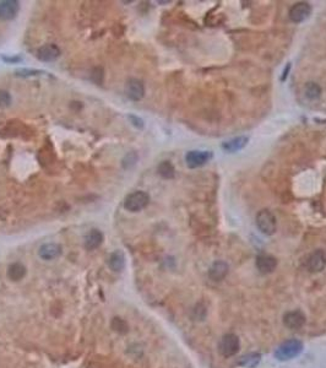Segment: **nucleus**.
<instances>
[{
    "mask_svg": "<svg viewBox=\"0 0 326 368\" xmlns=\"http://www.w3.org/2000/svg\"><path fill=\"white\" fill-rule=\"evenodd\" d=\"M302 351H303V344H302V341L292 339V340L285 341L284 344H281L277 348V350L275 351V357L280 361L292 360V358L297 357Z\"/></svg>",
    "mask_w": 326,
    "mask_h": 368,
    "instance_id": "nucleus-1",
    "label": "nucleus"
},
{
    "mask_svg": "<svg viewBox=\"0 0 326 368\" xmlns=\"http://www.w3.org/2000/svg\"><path fill=\"white\" fill-rule=\"evenodd\" d=\"M148 203H150V195L143 190H136V192L126 195V198L124 199V207L126 211L138 212L145 209Z\"/></svg>",
    "mask_w": 326,
    "mask_h": 368,
    "instance_id": "nucleus-2",
    "label": "nucleus"
},
{
    "mask_svg": "<svg viewBox=\"0 0 326 368\" xmlns=\"http://www.w3.org/2000/svg\"><path fill=\"white\" fill-rule=\"evenodd\" d=\"M256 226L260 229V232H263L264 235L271 236L276 232L277 228V221L276 217L270 210L264 209L261 211L258 212L256 215Z\"/></svg>",
    "mask_w": 326,
    "mask_h": 368,
    "instance_id": "nucleus-3",
    "label": "nucleus"
},
{
    "mask_svg": "<svg viewBox=\"0 0 326 368\" xmlns=\"http://www.w3.org/2000/svg\"><path fill=\"white\" fill-rule=\"evenodd\" d=\"M241 348L238 336L234 334H226L222 336L221 341L219 344V351L224 357H232L236 355Z\"/></svg>",
    "mask_w": 326,
    "mask_h": 368,
    "instance_id": "nucleus-4",
    "label": "nucleus"
},
{
    "mask_svg": "<svg viewBox=\"0 0 326 368\" xmlns=\"http://www.w3.org/2000/svg\"><path fill=\"white\" fill-rule=\"evenodd\" d=\"M61 51L58 45L54 44V43H48V44L42 45L37 49V54L36 57L38 58V61H45V63H49V61H54L59 58Z\"/></svg>",
    "mask_w": 326,
    "mask_h": 368,
    "instance_id": "nucleus-5",
    "label": "nucleus"
},
{
    "mask_svg": "<svg viewBox=\"0 0 326 368\" xmlns=\"http://www.w3.org/2000/svg\"><path fill=\"white\" fill-rule=\"evenodd\" d=\"M211 157H212L211 151H189L185 155L186 166L189 168H198L210 161Z\"/></svg>",
    "mask_w": 326,
    "mask_h": 368,
    "instance_id": "nucleus-6",
    "label": "nucleus"
},
{
    "mask_svg": "<svg viewBox=\"0 0 326 368\" xmlns=\"http://www.w3.org/2000/svg\"><path fill=\"white\" fill-rule=\"evenodd\" d=\"M19 11H20V3L16 0H1L0 1V20H13L16 18Z\"/></svg>",
    "mask_w": 326,
    "mask_h": 368,
    "instance_id": "nucleus-7",
    "label": "nucleus"
},
{
    "mask_svg": "<svg viewBox=\"0 0 326 368\" xmlns=\"http://www.w3.org/2000/svg\"><path fill=\"white\" fill-rule=\"evenodd\" d=\"M306 266L309 271L320 272L326 266V252L323 249H318L311 253L306 260Z\"/></svg>",
    "mask_w": 326,
    "mask_h": 368,
    "instance_id": "nucleus-8",
    "label": "nucleus"
},
{
    "mask_svg": "<svg viewBox=\"0 0 326 368\" xmlns=\"http://www.w3.org/2000/svg\"><path fill=\"white\" fill-rule=\"evenodd\" d=\"M311 14V6L309 5L308 3H304V1H301V3H297L289 9V19L293 22L299 23L303 22L304 20L310 16Z\"/></svg>",
    "mask_w": 326,
    "mask_h": 368,
    "instance_id": "nucleus-9",
    "label": "nucleus"
},
{
    "mask_svg": "<svg viewBox=\"0 0 326 368\" xmlns=\"http://www.w3.org/2000/svg\"><path fill=\"white\" fill-rule=\"evenodd\" d=\"M126 96L133 101H140L145 95V87H143V81L138 79H129L125 85Z\"/></svg>",
    "mask_w": 326,
    "mask_h": 368,
    "instance_id": "nucleus-10",
    "label": "nucleus"
},
{
    "mask_svg": "<svg viewBox=\"0 0 326 368\" xmlns=\"http://www.w3.org/2000/svg\"><path fill=\"white\" fill-rule=\"evenodd\" d=\"M284 324L288 329L297 330L306 324V315L301 310H292L284 315Z\"/></svg>",
    "mask_w": 326,
    "mask_h": 368,
    "instance_id": "nucleus-11",
    "label": "nucleus"
},
{
    "mask_svg": "<svg viewBox=\"0 0 326 368\" xmlns=\"http://www.w3.org/2000/svg\"><path fill=\"white\" fill-rule=\"evenodd\" d=\"M256 267L261 274H270L274 271L277 266V260L272 255L260 254L256 257Z\"/></svg>",
    "mask_w": 326,
    "mask_h": 368,
    "instance_id": "nucleus-12",
    "label": "nucleus"
},
{
    "mask_svg": "<svg viewBox=\"0 0 326 368\" xmlns=\"http://www.w3.org/2000/svg\"><path fill=\"white\" fill-rule=\"evenodd\" d=\"M61 245L57 243H45L38 250V254L44 260H53L61 254Z\"/></svg>",
    "mask_w": 326,
    "mask_h": 368,
    "instance_id": "nucleus-13",
    "label": "nucleus"
},
{
    "mask_svg": "<svg viewBox=\"0 0 326 368\" xmlns=\"http://www.w3.org/2000/svg\"><path fill=\"white\" fill-rule=\"evenodd\" d=\"M103 243V233L100 229H91L85 237V248L87 250H93Z\"/></svg>",
    "mask_w": 326,
    "mask_h": 368,
    "instance_id": "nucleus-14",
    "label": "nucleus"
},
{
    "mask_svg": "<svg viewBox=\"0 0 326 368\" xmlns=\"http://www.w3.org/2000/svg\"><path fill=\"white\" fill-rule=\"evenodd\" d=\"M227 274H228V265L224 262L213 263L212 266L208 270L210 278L215 281H221L222 279L226 278Z\"/></svg>",
    "mask_w": 326,
    "mask_h": 368,
    "instance_id": "nucleus-15",
    "label": "nucleus"
},
{
    "mask_svg": "<svg viewBox=\"0 0 326 368\" xmlns=\"http://www.w3.org/2000/svg\"><path fill=\"white\" fill-rule=\"evenodd\" d=\"M248 142L249 139L246 136H238V138H234V139L229 140V142L224 143L222 147L227 152H236L244 149L246 146V144H248Z\"/></svg>",
    "mask_w": 326,
    "mask_h": 368,
    "instance_id": "nucleus-16",
    "label": "nucleus"
},
{
    "mask_svg": "<svg viewBox=\"0 0 326 368\" xmlns=\"http://www.w3.org/2000/svg\"><path fill=\"white\" fill-rule=\"evenodd\" d=\"M26 275V267L21 263H14L8 267V278L11 281L16 283L25 278Z\"/></svg>",
    "mask_w": 326,
    "mask_h": 368,
    "instance_id": "nucleus-17",
    "label": "nucleus"
},
{
    "mask_svg": "<svg viewBox=\"0 0 326 368\" xmlns=\"http://www.w3.org/2000/svg\"><path fill=\"white\" fill-rule=\"evenodd\" d=\"M125 266V257L122 250H116L109 258V267L113 271H122Z\"/></svg>",
    "mask_w": 326,
    "mask_h": 368,
    "instance_id": "nucleus-18",
    "label": "nucleus"
},
{
    "mask_svg": "<svg viewBox=\"0 0 326 368\" xmlns=\"http://www.w3.org/2000/svg\"><path fill=\"white\" fill-rule=\"evenodd\" d=\"M260 361H261L260 353L251 352V353H248V355L242 356L241 360L238 361V365L245 368H255L256 366L260 363Z\"/></svg>",
    "mask_w": 326,
    "mask_h": 368,
    "instance_id": "nucleus-19",
    "label": "nucleus"
},
{
    "mask_svg": "<svg viewBox=\"0 0 326 368\" xmlns=\"http://www.w3.org/2000/svg\"><path fill=\"white\" fill-rule=\"evenodd\" d=\"M157 169H158V174L166 179L173 178L174 174H176V169H174L173 164H172L169 161L161 162Z\"/></svg>",
    "mask_w": 326,
    "mask_h": 368,
    "instance_id": "nucleus-20",
    "label": "nucleus"
},
{
    "mask_svg": "<svg viewBox=\"0 0 326 368\" xmlns=\"http://www.w3.org/2000/svg\"><path fill=\"white\" fill-rule=\"evenodd\" d=\"M306 96L309 100H318L321 95V87L316 82H308L304 87Z\"/></svg>",
    "mask_w": 326,
    "mask_h": 368,
    "instance_id": "nucleus-21",
    "label": "nucleus"
},
{
    "mask_svg": "<svg viewBox=\"0 0 326 368\" xmlns=\"http://www.w3.org/2000/svg\"><path fill=\"white\" fill-rule=\"evenodd\" d=\"M18 76H22V78H28V76H38L42 74H47L43 70H36V69H19L15 71Z\"/></svg>",
    "mask_w": 326,
    "mask_h": 368,
    "instance_id": "nucleus-22",
    "label": "nucleus"
},
{
    "mask_svg": "<svg viewBox=\"0 0 326 368\" xmlns=\"http://www.w3.org/2000/svg\"><path fill=\"white\" fill-rule=\"evenodd\" d=\"M136 161H138V155H136L135 152H129V154L124 157L123 167L124 168H130V167H133L134 164H136Z\"/></svg>",
    "mask_w": 326,
    "mask_h": 368,
    "instance_id": "nucleus-23",
    "label": "nucleus"
},
{
    "mask_svg": "<svg viewBox=\"0 0 326 368\" xmlns=\"http://www.w3.org/2000/svg\"><path fill=\"white\" fill-rule=\"evenodd\" d=\"M11 103V96L8 91L0 90V108L10 106Z\"/></svg>",
    "mask_w": 326,
    "mask_h": 368,
    "instance_id": "nucleus-24",
    "label": "nucleus"
},
{
    "mask_svg": "<svg viewBox=\"0 0 326 368\" xmlns=\"http://www.w3.org/2000/svg\"><path fill=\"white\" fill-rule=\"evenodd\" d=\"M128 118H129V121H130V123L133 124V125L135 126V128L143 129V125H145V124H143V121L140 118V117L134 116V114H129Z\"/></svg>",
    "mask_w": 326,
    "mask_h": 368,
    "instance_id": "nucleus-25",
    "label": "nucleus"
},
{
    "mask_svg": "<svg viewBox=\"0 0 326 368\" xmlns=\"http://www.w3.org/2000/svg\"><path fill=\"white\" fill-rule=\"evenodd\" d=\"M1 59H3V61H5V63L18 64V63H20L21 61H22V57H21V56H11V57L3 56V57H1Z\"/></svg>",
    "mask_w": 326,
    "mask_h": 368,
    "instance_id": "nucleus-26",
    "label": "nucleus"
},
{
    "mask_svg": "<svg viewBox=\"0 0 326 368\" xmlns=\"http://www.w3.org/2000/svg\"><path fill=\"white\" fill-rule=\"evenodd\" d=\"M289 68H291V64H288V66H286V69H285V71H284V76H282V81L286 80L287 75H288V70H289Z\"/></svg>",
    "mask_w": 326,
    "mask_h": 368,
    "instance_id": "nucleus-27",
    "label": "nucleus"
}]
</instances>
